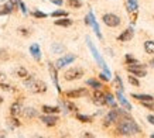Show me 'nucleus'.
Segmentation results:
<instances>
[{
  "instance_id": "f257e3e1",
  "label": "nucleus",
  "mask_w": 154,
  "mask_h": 138,
  "mask_svg": "<svg viewBox=\"0 0 154 138\" xmlns=\"http://www.w3.org/2000/svg\"><path fill=\"white\" fill-rule=\"evenodd\" d=\"M117 134L120 135H126V137H131V135H137L141 133L140 127L136 124L133 120H122L120 123L117 124Z\"/></svg>"
},
{
  "instance_id": "f03ea898",
  "label": "nucleus",
  "mask_w": 154,
  "mask_h": 138,
  "mask_svg": "<svg viewBox=\"0 0 154 138\" xmlns=\"http://www.w3.org/2000/svg\"><path fill=\"white\" fill-rule=\"evenodd\" d=\"M86 44H88L89 50H91V52H92V55H94L95 61L98 62V65L100 66V68L103 69V74H106L107 76H110V70H109V68L106 66V64H105V61L102 59V56H100V54H99V51L95 48V45L92 44V41H91V38H86Z\"/></svg>"
},
{
  "instance_id": "7ed1b4c3",
  "label": "nucleus",
  "mask_w": 154,
  "mask_h": 138,
  "mask_svg": "<svg viewBox=\"0 0 154 138\" xmlns=\"http://www.w3.org/2000/svg\"><path fill=\"white\" fill-rule=\"evenodd\" d=\"M84 76V69L81 68H71L64 74V79L65 80H76Z\"/></svg>"
},
{
  "instance_id": "20e7f679",
  "label": "nucleus",
  "mask_w": 154,
  "mask_h": 138,
  "mask_svg": "<svg viewBox=\"0 0 154 138\" xmlns=\"http://www.w3.org/2000/svg\"><path fill=\"white\" fill-rule=\"evenodd\" d=\"M103 23L106 24L107 27H117L119 24H120V17L119 16H116V14H113V13H106V14H103Z\"/></svg>"
},
{
  "instance_id": "39448f33",
  "label": "nucleus",
  "mask_w": 154,
  "mask_h": 138,
  "mask_svg": "<svg viewBox=\"0 0 154 138\" xmlns=\"http://www.w3.org/2000/svg\"><path fill=\"white\" fill-rule=\"evenodd\" d=\"M75 59H76V56H75L74 54H66V55H64L62 58L57 59V62H55V68H57V70H58V69H62L64 66H66V65L72 64V62H74Z\"/></svg>"
},
{
  "instance_id": "423d86ee",
  "label": "nucleus",
  "mask_w": 154,
  "mask_h": 138,
  "mask_svg": "<svg viewBox=\"0 0 154 138\" xmlns=\"http://www.w3.org/2000/svg\"><path fill=\"white\" fill-rule=\"evenodd\" d=\"M119 121H120V114H119L117 109H115V110H110L106 114L103 125H105V127H109V125L112 124V123H119Z\"/></svg>"
},
{
  "instance_id": "0eeeda50",
  "label": "nucleus",
  "mask_w": 154,
  "mask_h": 138,
  "mask_svg": "<svg viewBox=\"0 0 154 138\" xmlns=\"http://www.w3.org/2000/svg\"><path fill=\"white\" fill-rule=\"evenodd\" d=\"M30 90L34 93H44L47 92V85L42 82V80H34V83L31 85V88H30Z\"/></svg>"
},
{
  "instance_id": "6e6552de",
  "label": "nucleus",
  "mask_w": 154,
  "mask_h": 138,
  "mask_svg": "<svg viewBox=\"0 0 154 138\" xmlns=\"http://www.w3.org/2000/svg\"><path fill=\"white\" fill-rule=\"evenodd\" d=\"M48 69H50V74H51V79H52V82H54V85H55V88H57V92L61 93L60 82H58V72H57L55 65L48 64Z\"/></svg>"
},
{
  "instance_id": "1a4fd4ad",
  "label": "nucleus",
  "mask_w": 154,
  "mask_h": 138,
  "mask_svg": "<svg viewBox=\"0 0 154 138\" xmlns=\"http://www.w3.org/2000/svg\"><path fill=\"white\" fill-rule=\"evenodd\" d=\"M40 120L42 121V124L48 125V127H52V125H55L58 123V117L54 114H45V116H41Z\"/></svg>"
},
{
  "instance_id": "9d476101",
  "label": "nucleus",
  "mask_w": 154,
  "mask_h": 138,
  "mask_svg": "<svg viewBox=\"0 0 154 138\" xmlns=\"http://www.w3.org/2000/svg\"><path fill=\"white\" fill-rule=\"evenodd\" d=\"M127 6H129V13H131V20L136 21L137 11H139V3H137V0H127Z\"/></svg>"
},
{
  "instance_id": "9b49d317",
  "label": "nucleus",
  "mask_w": 154,
  "mask_h": 138,
  "mask_svg": "<svg viewBox=\"0 0 154 138\" xmlns=\"http://www.w3.org/2000/svg\"><path fill=\"white\" fill-rule=\"evenodd\" d=\"M88 90L86 89H76V90H68L65 93V96L68 99H78V97H82V96H86Z\"/></svg>"
},
{
  "instance_id": "f8f14e48",
  "label": "nucleus",
  "mask_w": 154,
  "mask_h": 138,
  "mask_svg": "<svg viewBox=\"0 0 154 138\" xmlns=\"http://www.w3.org/2000/svg\"><path fill=\"white\" fill-rule=\"evenodd\" d=\"M88 17H89V26H92V27H94L95 34L98 35V38H100V40H102V34H100V30H99V26H98V23H96V19H95L94 13H92V11H89Z\"/></svg>"
},
{
  "instance_id": "ddd939ff",
  "label": "nucleus",
  "mask_w": 154,
  "mask_h": 138,
  "mask_svg": "<svg viewBox=\"0 0 154 138\" xmlns=\"http://www.w3.org/2000/svg\"><path fill=\"white\" fill-rule=\"evenodd\" d=\"M94 103L95 104H99V106H103V104H105V93H103L100 89H95Z\"/></svg>"
},
{
  "instance_id": "4468645a",
  "label": "nucleus",
  "mask_w": 154,
  "mask_h": 138,
  "mask_svg": "<svg viewBox=\"0 0 154 138\" xmlns=\"http://www.w3.org/2000/svg\"><path fill=\"white\" fill-rule=\"evenodd\" d=\"M133 34H134V32H133V30H131V28H127V30H125V31H123L120 35L117 37V40H119L120 42L130 41L131 38H133Z\"/></svg>"
},
{
  "instance_id": "2eb2a0df",
  "label": "nucleus",
  "mask_w": 154,
  "mask_h": 138,
  "mask_svg": "<svg viewBox=\"0 0 154 138\" xmlns=\"http://www.w3.org/2000/svg\"><path fill=\"white\" fill-rule=\"evenodd\" d=\"M30 54L33 55V58L35 61L41 59V50H40V45H38V44H33V45L30 46Z\"/></svg>"
},
{
  "instance_id": "dca6fc26",
  "label": "nucleus",
  "mask_w": 154,
  "mask_h": 138,
  "mask_svg": "<svg viewBox=\"0 0 154 138\" xmlns=\"http://www.w3.org/2000/svg\"><path fill=\"white\" fill-rule=\"evenodd\" d=\"M21 113H23V116L27 117V118H34V117L38 116V111L35 110V109H33V107H26V109L21 110Z\"/></svg>"
},
{
  "instance_id": "f3484780",
  "label": "nucleus",
  "mask_w": 154,
  "mask_h": 138,
  "mask_svg": "<svg viewBox=\"0 0 154 138\" xmlns=\"http://www.w3.org/2000/svg\"><path fill=\"white\" fill-rule=\"evenodd\" d=\"M21 110H23L21 103H20V101H16V103H13V104H11V107H10V114L16 117V116H19L20 113H21Z\"/></svg>"
},
{
  "instance_id": "a211bd4d",
  "label": "nucleus",
  "mask_w": 154,
  "mask_h": 138,
  "mask_svg": "<svg viewBox=\"0 0 154 138\" xmlns=\"http://www.w3.org/2000/svg\"><path fill=\"white\" fill-rule=\"evenodd\" d=\"M54 24H55V26H60V27H69V26H72V20L68 19V17H61V19L55 20Z\"/></svg>"
},
{
  "instance_id": "6ab92c4d",
  "label": "nucleus",
  "mask_w": 154,
  "mask_h": 138,
  "mask_svg": "<svg viewBox=\"0 0 154 138\" xmlns=\"http://www.w3.org/2000/svg\"><path fill=\"white\" fill-rule=\"evenodd\" d=\"M13 10H14V6L11 2H6L5 3V7H3V10H0V16H5V14H10V13H13Z\"/></svg>"
},
{
  "instance_id": "aec40b11",
  "label": "nucleus",
  "mask_w": 154,
  "mask_h": 138,
  "mask_svg": "<svg viewBox=\"0 0 154 138\" xmlns=\"http://www.w3.org/2000/svg\"><path fill=\"white\" fill-rule=\"evenodd\" d=\"M127 70H129V72H130L131 75H134L136 78H143V76H146V75H147L146 69H133V68H127Z\"/></svg>"
},
{
  "instance_id": "412c9836",
  "label": "nucleus",
  "mask_w": 154,
  "mask_h": 138,
  "mask_svg": "<svg viewBox=\"0 0 154 138\" xmlns=\"http://www.w3.org/2000/svg\"><path fill=\"white\" fill-rule=\"evenodd\" d=\"M45 114H57L60 113V107H55V106H42L41 109Z\"/></svg>"
},
{
  "instance_id": "4be33fe9",
  "label": "nucleus",
  "mask_w": 154,
  "mask_h": 138,
  "mask_svg": "<svg viewBox=\"0 0 154 138\" xmlns=\"http://www.w3.org/2000/svg\"><path fill=\"white\" fill-rule=\"evenodd\" d=\"M51 51L54 54H62L65 51V46L62 45V44H60V42H54L51 45Z\"/></svg>"
},
{
  "instance_id": "5701e85b",
  "label": "nucleus",
  "mask_w": 154,
  "mask_h": 138,
  "mask_svg": "<svg viewBox=\"0 0 154 138\" xmlns=\"http://www.w3.org/2000/svg\"><path fill=\"white\" fill-rule=\"evenodd\" d=\"M117 99H119V101H120L122 104H123V106L126 107L127 110H131V104L126 100V99H125V96L122 94V90H117Z\"/></svg>"
},
{
  "instance_id": "b1692460",
  "label": "nucleus",
  "mask_w": 154,
  "mask_h": 138,
  "mask_svg": "<svg viewBox=\"0 0 154 138\" xmlns=\"http://www.w3.org/2000/svg\"><path fill=\"white\" fill-rule=\"evenodd\" d=\"M105 104H109L110 107H113V109H116V100H115V97H113V94H110V93H107V94H105Z\"/></svg>"
},
{
  "instance_id": "393cba45",
  "label": "nucleus",
  "mask_w": 154,
  "mask_h": 138,
  "mask_svg": "<svg viewBox=\"0 0 154 138\" xmlns=\"http://www.w3.org/2000/svg\"><path fill=\"white\" fill-rule=\"evenodd\" d=\"M133 97L134 99H137L139 101H153L154 100V97L153 96H150V94H133Z\"/></svg>"
},
{
  "instance_id": "a878e982",
  "label": "nucleus",
  "mask_w": 154,
  "mask_h": 138,
  "mask_svg": "<svg viewBox=\"0 0 154 138\" xmlns=\"http://www.w3.org/2000/svg\"><path fill=\"white\" fill-rule=\"evenodd\" d=\"M86 85L88 86H91V88H94V89H102V83L99 82V80H96V79H88L86 80Z\"/></svg>"
},
{
  "instance_id": "bb28decb",
  "label": "nucleus",
  "mask_w": 154,
  "mask_h": 138,
  "mask_svg": "<svg viewBox=\"0 0 154 138\" xmlns=\"http://www.w3.org/2000/svg\"><path fill=\"white\" fill-rule=\"evenodd\" d=\"M16 75H17L19 78L24 79V78H26V76L28 75V72H27V69L24 68V66H19V68L16 69Z\"/></svg>"
},
{
  "instance_id": "cd10ccee",
  "label": "nucleus",
  "mask_w": 154,
  "mask_h": 138,
  "mask_svg": "<svg viewBox=\"0 0 154 138\" xmlns=\"http://www.w3.org/2000/svg\"><path fill=\"white\" fill-rule=\"evenodd\" d=\"M144 50L147 54H154V41H146L144 42Z\"/></svg>"
},
{
  "instance_id": "c85d7f7f",
  "label": "nucleus",
  "mask_w": 154,
  "mask_h": 138,
  "mask_svg": "<svg viewBox=\"0 0 154 138\" xmlns=\"http://www.w3.org/2000/svg\"><path fill=\"white\" fill-rule=\"evenodd\" d=\"M68 6L71 9H81L82 7V2L81 0H68Z\"/></svg>"
},
{
  "instance_id": "c756f323",
  "label": "nucleus",
  "mask_w": 154,
  "mask_h": 138,
  "mask_svg": "<svg viewBox=\"0 0 154 138\" xmlns=\"http://www.w3.org/2000/svg\"><path fill=\"white\" fill-rule=\"evenodd\" d=\"M76 118L79 120V121H82V123H92V117L91 116H85V114H76Z\"/></svg>"
},
{
  "instance_id": "7c9ffc66",
  "label": "nucleus",
  "mask_w": 154,
  "mask_h": 138,
  "mask_svg": "<svg viewBox=\"0 0 154 138\" xmlns=\"http://www.w3.org/2000/svg\"><path fill=\"white\" fill-rule=\"evenodd\" d=\"M52 17H68V13L66 11H64V10H55L54 13H51Z\"/></svg>"
},
{
  "instance_id": "2f4dec72",
  "label": "nucleus",
  "mask_w": 154,
  "mask_h": 138,
  "mask_svg": "<svg viewBox=\"0 0 154 138\" xmlns=\"http://www.w3.org/2000/svg\"><path fill=\"white\" fill-rule=\"evenodd\" d=\"M9 59V54H7V51L5 48H0V61H6Z\"/></svg>"
},
{
  "instance_id": "473e14b6",
  "label": "nucleus",
  "mask_w": 154,
  "mask_h": 138,
  "mask_svg": "<svg viewBox=\"0 0 154 138\" xmlns=\"http://www.w3.org/2000/svg\"><path fill=\"white\" fill-rule=\"evenodd\" d=\"M33 16L35 17V19H45V17H47V14L42 13V11H40V10H35V11H33Z\"/></svg>"
},
{
  "instance_id": "72a5a7b5",
  "label": "nucleus",
  "mask_w": 154,
  "mask_h": 138,
  "mask_svg": "<svg viewBox=\"0 0 154 138\" xmlns=\"http://www.w3.org/2000/svg\"><path fill=\"white\" fill-rule=\"evenodd\" d=\"M65 109L69 111H76L78 109H76V106H75L74 103H71V101H65Z\"/></svg>"
},
{
  "instance_id": "f704fd0d",
  "label": "nucleus",
  "mask_w": 154,
  "mask_h": 138,
  "mask_svg": "<svg viewBox=\"0 0 154 138\" xmlns=\"http://www.w3.org/2000/svg\"><path fill=\"white\" fill-rule=\"evenodd\" d=\"M116 88H117V90H122V92H123V82H122V79L119 75L116 76Z\"/></svg>"
},
{
  "instance_id": "c9c22d12",
  "label": "nucleus",
  "mask_w": 154,
  "mask_h": 138,
  "mask_svg": "<svg viewBox=\"0 0 154 138\" xmlns=\"http://www.w3.org/2000/svg\"><path fill=\"white\" fill-rule=\"evenodd\" d=\"M141 104L144 107H147V109H150V110L154 111V100L153 101H141Z\"/></svg>"
},
{
  "instance_id": "e433bc0d",
  "label": "nucleus",
  "mask_w": 154,
  "mask_h": 138,
  "mask_svg": "<svg viewBox=\"0 0 154 138\" xmlns=\"http://www.w3.org/2000/svg\"><path fill=\"white\" fill-rule=\"evenodd\" d=\"M136 62H139V61L134 59L131 55H129V54H127V55H126V64L127 65H133V64H136Z\"/></svg>"
},
{
  "instance_id": "4c0bfd02",
  "label": "nucleus",
  "mask_w": 154,
  "mask_h": 138,
  "mask_svg": "<svg viewBox=\"0 0 154 138\" xmlns=\"http://www.w3.org/2000/svg\"><path fill=\"white\" fill-rule=\"evenodd\" d=\"M19 6H20V9H21V11H23V14L24 16H27L28 14V10H27V7H26V4H24L21 0H19Z\"/></svg>"
},
{
  "instance_id": "58836bf2",
  "label": "nucleus",
  "mask_w": 154,
  "mask_h": 138,
  "mask_svg": "<svg viewBox=\"0 0 154 138\" xmlns=\"http://www.w3.org/2000/svg\"><path fill=\"white\" fill-rule=\"evenodd\" d=\"M10 125H11L13 128H14V127H20V121L13 116V118L10 120Z\"/></svg>"
},
{
  "instance_id": "ea45409f",
  "label": "nucleus",
  "mask_w": 154,
  "mask_h": 138,
  "mask_svg": "<svg viewBox=\"0 0 154 138\" xmlns=\"http://www.w3.org/2000/svg\"><path fill=\"white\" fill-rule=\"evenodd\" d=\"M129 83L130 85H133V86H139L140 83H139V80L136 79V76H129Z\"/></svg>"
},
{
  "instance_id": "a19ab883",
  "label": "nucleus",
  "mask_w": 154,
  "mask_h": 138,
  "mask_svg": "<svg viewBox=\"0 0 154 138\" xmlns=\"http://www.w3.org/2000/svg\"><path fill=\"white\" fill-rule=\"evenodd\" d=\"M19 32L21 35H24V37H28V35H30V31H28L27 28H19Z\"/></svg>"
},
{
  "instance_id": "79ce46f5",
  "label": "nucleus",
  "mask_w": 154,
  "mask_h": 138,
  "mask_svg": "<svg viewBox=\"0 0 154 138\" xmlns=\"http://www.w3.org/2000/svg\"><path fill=\"white\" fill-rule=\"evenodd\" d=\"M99 78L102 79V80H107V82L110 80V76H107V75H106V74H103V72H102L100 75H99Z\"/></svg>"
},
{
  "instance_id": "37998d69",
  "label": "nucleus",
  "mask_w": 154,
  "mask_h": 138,
  "mask_svg": "<svg viewBox=\"0 0 154 138\" xmlns=\"http://www.w3.org/2000/svg\"><path fill=\"white\" fill-rule=\"evenodd\" d=\"M0 88L3 89V90H11V88H10L9 85H6V83H3V82H0Z\"/></svg>"
},
{
  "instance_id": "c03bdc74",
  "label": "nucleus",
  "mask_w": 154,
  "mask_h": 138,
  "mask_svg": "<svg viewBox=\"0 0 154 138\" xmlns=\"http://www.w3.org/2000/svg\"><path fill=\"white\" fill-rule=\"evenodd\" d=\"M51 3H54L55 6H62L64 0H51Z\"/></svg>"
},
{
  "instance_id": "a18cd8bd",
  "label": "nucleus",
  "mask_w": 154,
  "mask_h": 138,
  "mask_svg": "<svg viewBox=\"0 0 154 138\" xmlns=\"http://www.w3.org/2000/svg\"><path fill=\"white\" fill-rule=\"evenodd\" d=\"M147 120H149V123H150V124H153V125H154V116H153V114L147 116Z\"/></svg>"
},
{
  "instance_id": "49530a36",
  "label": "nucleus",
  "mask_w": 154,
  "mask_h": 138,
  "mask_svg": "<svg viewBox=\"0 0 154 138\" xmlns=\"http://www.w3.org/2000/svg\"><path fill=\"white\" fill-rule=\"evenodd\" d=\"M11 3H13V6H14V9L17 7V4H19V0H10Z\"/></svg>"
},
{
  "instance_id": "de8ad7c7",
  "label": "nucleus",
  "mask_w": 154,
  "mask_h": 138,
  "mask_svg": "<svg viewBox=\"0 0 154 138\" xmlns=\"http://www.w3.org/2000/svg\"><path fill=\"white\" fill-rule=\"evenodd\" d=\"M84 137H94V135H92L91 133H85V134H84Z\"/></svg>"
},
{
  "instance_id": "09e8293b",
  "label": "nucleus",
  "mask_w": 154,
  "mask_h": 138,
  "mask_svg": "<svg viewBox=\"0 0 154 138\" xmlns=\"http://www.w3.org/2000/svg\"><path fill=\"white\" fill-rule=\"evenodd\" d=\"M3 79H5V75H3V74H2V72H0V82H2Z\"/></svg>"
},
{
  "instance_id": "8fccbe9b",
  "label": "nucleus",
  "mask_w": 154,
  "mask_h": 138,
  "mask_svg": "<svg viewBox=\"0 0 154 138\" xmlns=\"http://www.w3.org/2000/svg\"><path fill=\"white\" fill-rule=\"evenodd\" d=\"M150 65H151V66H153V68H154V59H151V62H150Z\"/></svg>"
},
{
  "instance_id": "3c124183",
  "label": "nucleus",
  "mask_w": 154,
  "mask_h": 138,
  "mask_svg": "<svg viewBox=\"0 0 154 138\" xmlns=\"http://www.w3.org/2000/svg\"><path fill=\"white\" fill-rule=\"evenodd\" d=\"M2 103H3V97L0 96V104H2Z\"/></svg>"
},
{
  "instance_id": "603ef678",
  "label": "nucleus",
  "mask_w": 154,
  "mask_h": 138,
  "mask_svg": "<svg viewBox=\"0 0 154 138\" xmlns=\"http://www.w3.org/2000/svg\"><path fill=\"white\" fill-rule=\"evenodd\" d=\"M5 2H6V0H0V3H5Z\"/></svg>"
}]
</instances>
